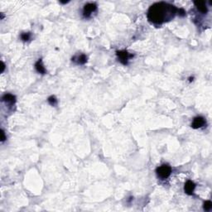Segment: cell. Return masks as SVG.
<instances>
[{"label": "cell", "instance_id": "obj_1", "mask_svg": "<svg viewBox=\"0 0 212 212\" xmlns=\"http://www.w3.org/2000/svg\"><path fill=\"white\" fill-rule=\"evenodd\" d=\"M177 9L174 6L161 2L152 5L148 12V18L151 22L155 24H161L174 18Z\"/></svg>", "mask_w": 212, "mask_h": 212}, {"label": "cell", "instance_id": "obj_2", "mask_svg": "<svg viewBox=\"0 0 212 212\" xmlns=\"http://www.w3.org/2000/svg\"><path fill=\"white\" fill-rule=\"evenodd\" d=\"M156 172L158 174V177H160L161 179H167L169 177V176L171 175L172 173V168L169 165H167V164H163L162 166H160L158 168H157L156 170Z\"/></svg>", "mask_w": 212, "mask_h": 212}, {"label": "cell", "instance_id": "obj_3", "mask_svg": "<svg viewBox=\"0 0 212 212\" xmlns=\"http://www.w3.org/2000/svg\"><path fill=\"white\" fill-rule=\"evenodd\" d=\"M117 56L119 58V62H121L122 64L124 65H127L128 64V60L130 58H132L133 57V55L128 53L126 51H120V52H117Z\"/></svg>", "mask_w": 212, "mask_h": 212}, {"label": "cell", "instance_id": "obj_4", "mask_svg": "<svg viewBox=\"0 0 212 212\" xmlns=\"http://www.w3.org/2000/svg\"><path fill=\"white\" fill-rule=\"evenodd\" d=\"M97 9V5L95 4H93V3H90L87 4L84 6V9H83V13H84L85 17L88 18L91 15V13L94 12H95Z\"/></svg>", "mask_w": 212, "mask_h": 212}, {"label": "cell", "instance_id": "obj_5", "mask_svg": "<svg viewBox=\"0 0 212 212\" xmlns=\"http://www.w3.org/2000/svg\"><path fill=\"white\" fill-rule=\"evenodd\" d=\"M205 124H206V119L201 116H198V117H196L193 119V122L191 124V127L195 129H197V128L203 127Z\"/></svg>", "mask_w": 212, "mask_h": 212}, {"label": "cell", "instance_id": "obj_6", "mask_svg": "<svg viewBox=\"0 0 212 212\" xmlns=\"http://www.w3.org/2000/svg\"><path fill=\"white\" fill-rule=\"evenodd\" d=\"M195 188H196V184L192 181H187L186 182L185 186H184V191H185V192L186 194H193Z\"/></svg>", "mask_w": 212, "mask_h": 212}, {"label": "cell", "instance_id": "obj_7", "mask_svg": "<svg viewBox=\"0 0 212 212\" xmlns=\"http://www.w3.org/2000/svg\"><path fill=\"white\" fill-rule=\"evenodd\" d=\"M194 4L201 13H205V14L207 13L208 8L205 2H203V1H195Z\"/></svg>", "mask_w": 212, "mask_h": 212}, {"label": "cell", "instance_id": "obj_8", "mask_svg": "<svg viewBox=\"0 0 212 212\" xmlns=\"http://www.w3.org/2000/svg\"><path fill=\"white\" fill-rule=\"evenodd\" d=\"M72 61L76 62L77 64L83 65V64L86 63V62H87V57L85 54H81V55L77 56V57H74L72 58Z\"/></svg>", "mask_w": 212, "mask_h": 212}, {"label": "cell", "instance_id": "obj_9", "mask_svg": "<svg viewBox=\"0 0 212 212\" xmlns=\"http://www.w3.org/2000/svg\"><path fill=\"white\" fill-rule=\"evenodd\" d=\"M3 100L6 103H9L10 105H13L16 102V97L11 94H5L3 96Z\"/></svg>", "mask_w": 212, "mask_h": 212}, {"label": "cell", "instance_id": "obj_10", "mask_svg": "<svg viewBox=\"0 0 212 212\" xmlns=\"http://www.w3.org/2000/svg\"><path fill=\"white\" fill-rule=\"evenodd\" d=\"M35 68L38 73H41V74H46V69H45V67L43 66V65H42V62L41 59H39L37 62H36Z\"/></svg>", "mask_w": 212, "mask_h": 212}, {"label": "cell", "instance_id": "obj_11", "mask_svg": "<svg viewBox=\"0 0 212 212\" xmlns=\"http://www.w3.org/2000/svg\"><path fill=\"white\" fill-rule=\"evenodd\" d=\"M203 208H204V211H210L212 209L211 201H205L203 205Z\"/></svg>", "mask_w": 212, "mask_h": 212}, {"label": "cell", "instance_id": "obj_12", "mask_svg": "<svg viewBox=\"0 0 212 212\" xmlns=\"http://www.w3.org/2000/svg\"><path fill=\"white\" fill-rule=\"evenodd\" d=\"M21 38H22V41L26 42V41L30 40V38H31V33H30V32H24V33H22V34H21Z\"/></svg>", "mask_w": 212, "mask_h": 212}, {"label": "cell", "instance_id": "obj_13", "mask_svg": "<svg viewBox=\"0 0 212 212\" xmlns=\"http://www.w3.org/2000/svg\"><path fill=\"white\" fill-rule=\"evenodd\" d=\"M48 103L51 105H56L57 104V98L55 97V96H50L48 98Z\"/></svg>", "mask_w": 212, "mask_h": 212}, {"label": "cell", "instance_id": "obj_14", "mask_svg": "<svg viewBox=\"0 0 212 212\" xmlns=\"http://www.w3.org/2000/svg\"><path fill=\"white\" fill-rule=\"evenodd\" d=\"M177 13H178V14H179L180 16H181V17H184L186 15V11L182 9H177Z\"/></svg>", "mask_w": 212, "mask_h": 212}, {"label": "cell", "instance_id": "obj_15", "mask_svg": "<svg viewBox=\"0 0 212 212\" xmlns=\"http://www.w3.org/2000/svg\"><path fill=\"white\" fill-rule=\"evenodd\" d=\"M1 135H2V138H1V141L4 142L5 140V139H6L4 131V130H2V131H1Z\"/></svg>", "mask_w": 212, "mask_h": 212}, {"label": "cell", "instance_id": "obj_16", "mask_svg": "<svg viewBox=\"0 0 212 212\" xmlns=\"http://www.w3.org/2000/svg\"><path fill=\"white\" fill-rule=\"evenodd\" d=\"M4 69H5V64L2 62V70H1V72H2V73L4 71Z\"/></svg>", "mask_w": 212, "mask_h": 212}, {"label": "cell", "instance_id": "obj_17", "mask_svg": "<svg viewBox=\"0 0 212 212\" xmlns=\"http://www.w3.org/2000/svg\"><path fill=\"white\" fill-rule=\"evenodd\" d=\"M60 3L62 4H67V3H69V1H65V2H62V1H61Z\"/></svg>", "mask_w": 212, "mask_h": 212}]
</instances>
